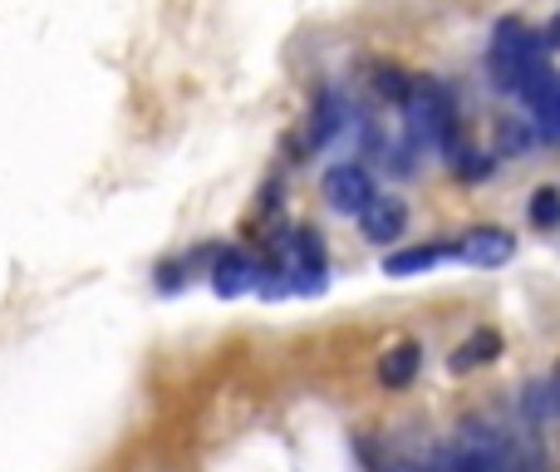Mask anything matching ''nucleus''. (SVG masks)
<instances>
[{
	"mask_svg": "<svg viewBox=\"0 0 560 472\" xmlns=\"http://www.w3.org/2000/svg\"><path fill=\"white\" fill-rule=\"evenodd\" d=\"M526 108H532V118H536V134L556 143V138H560V74L546 79V84L526 99Z\"/></svg>",
	"mask_w": 560,
	"mask_h": 472,
	"instance_id": "11",
	"label": "nucleus"
},
{
	"mask_svg": "<svg viewBox=\"0 0 560 472\" xmlns=\"http://www.w3.org/2000/svg\"><path fill=\"white\" fill-rule=\"evenodd\" d=\"M413 84H418V74H408V69L388 65V59L369 69V89H374L384 104H394V108H404L408 99H413Z\"/></svg>",
	"mask_w": 560,
	"mask_h": 472,
	"instance_id": "10",
	"label": "nucleus"
},
{
	"mask_svg": "<svg viewBox=\"0 0 560 472\" xmlns=\"http://www.w3.org/2000/svg\"><path fill=\"white\" fill-rule=\"evenodd\" d=\"M354 222H359V232H364V241H374V246H394V241L408 232V203L394 197V193H378Z\"/></svg>",
	"mask_w": 560,
	"mask_h": 472,
	"instance_id": "4",
	"label": "nucleus"
},
{
	"mask_svg": "<svg viewBox=\"0 0 560 472\" xmlns=\"http://www.w3.org/2000/svg\"><path fill=\"white\" fill-rule=\"evenodd\" d=\"M384 472H413V468H384Z\"/></svg>",
	"mask_w": 560,
	"mask_h": 472,
	"instance_id": "20",
	"label": "nucleus"
},
{
	"mask_svg": "<svg viewBox=\"0 0 560 472\" xmlns=\"http://www.w3.org/2000/svg\"><path fill=\"white\" fill-rule=\"evenodd\" d=\"M536 138L541 134H532L526 118H502V124H497V158H522Z\"/></svg>",
	"mask_w": 560,
	"mask_h": 472,
	"instance_id": "14",
	"label": "nucleus"
},
{
	"mask_svg": "<svg viewBox=\"0 0 560 472\" xmlns=\"http://www.w3.org/2000/svg\"><path fill=\"white\" fill-rule=\"evenodd\" d=\"M506 472H551V463H546V453L536 444H522L506 453Z\"/></svg>",
	"mask_w": 560,
	"mask_h": 472,
	"instance_id": "16",
	"label": "nucleus"
},
{
	"mask_svg": "<svg viewBox=\"0 0 560 472\" xmlns=\"http://www.w3.org/2000/svg\"><path fill=\"white\" fill-rule=\"evenodd\" d=\"M404 143L423 153H447L463 143V114H457V94L443 79H418L413 99L404 104Z\"/></svg>",
	"mask_w": 560,
	"mask_h": 472,
	"instance_id": "1",
	"label": "nucleus"
},
{
	"mask_svg": "<svg viewBox=\"0 0 560 472\" xmlns=\"http://www.w3.org/2000/svg\"><path fill=\"white\" fill-rule=\"evenodd\" d=\"M457 472H506V444L487 428H467L453 448Z\"/></svg>",
	"mask_w": 560,
	"mask_h": 472,
	"instance_id": "7",
	"label": "nucleus"
},
{
	"mask_svg": "<svg viewBox=\"0 0 560 472\" xmlns=\"http://www.w3.org/2000/svg\"><path fill=\"white\" fill-rule=\"evenodd\" d=\"M418 369H423V349H418L413 339H404V345H394L384 355V365H378V384L384 389H408L418 379Z\"/></svg>",
	"mask_w": 560,
	"mask_h": 472,
	"instance_id": "9",
	"label": "nucleus"
},
{
	"mask_svg": "<svg viewBox=\"0 0 560 472\" xmlns=\"http://www.w3.org/2000/svg\"><path fill=\"white\" fill-rule=\"evenodd\" d=\"M261 286V261H252L242 246H226V251H217V261H212V290L217 296H246V290H256Z\"/></svg>",
	"mask_w": 560,
	"mask_h": 472,
	"instance_id": "5",
	"label": "nucleus"
},
{
	"mask_svg": "<svg viewBox=\"0 0 560 472\" xmlns=\"http://www.w3.org/2000/svg\"><path fill=\"white\" fill-rule=\"evenodd\" d=\"M546 35L526 30L522 20H502L492 30V49H487V79L502 94H522V84L546 65Z\"/></svg>",
	"mask_w": 560,
	"mask_h": 472,
	"instance_id": "2",
	"label": "nucleus"
},
{
	"mask_svg": "<svg viewBox=\"0 0 560 472\" xmlns=\"http://www.w3.org/2000/svg\"><path fill=\"white\" fill-rule=\"evenodd\" d=\"M497 355H502V335H497V330H477L467 345H457L453 375H467V369H477V365H492Z\"/></svg>",
	"mask_w": 560,
	"mask_h": 472,
	"instance_id": "12",
	"label": "nucleus"
},
{
	"mask_svg": "<svg viewBox=\"0 0 560 472\" xmlns=\"http://www.w3.org/2000/svg\"><path fill=\"white\" fill-rule=\"evenodd\" d=\"M526 217H532V227H541V232L560 227V187H536L532 203H526Z\"/></svg>",
	"mask_w": 560,
	"mask_h": 472,
	"instance_id": "15",
	"label": "nucleus"
},
{
	"mask_svg": "<svg viewBox=\"0 0 560 472\" xmlns=\"http://www.w3.org/2000/svg\"><path fill=\"white\" fill-rule=\"evenodd\" d=\"M541 35H546V45H551V49H560V15H551V25H546Z\"/></svg>",
	"mask_w": 560,
	"mask_h": 472,
	"instance_id": "18",
	"label": "nucleus"
},
{
	"mask_svg": "<svg viewBox=\"0 0 560 472\" xmlns=\"http://www.w3.org/2000/svg\"><path fill=\"white\" fill-rule=\"evenodd\" d=\"M516 256V237L502 227H472L467 237H457V261L467 266H506Z\"/></svg>",
	"mask_w": 560,
	"mask_h": 472,
	"instance_id": "6",
	"label": "nucleus"
},
{
	"mask_svg": "<svg viewBox=\"0 0 560 472\" xmlns=\"http://www.w3.org/2000/svg\"><path fill=\"white\" fill-rule=\"evenodd\" d=\"M319 197H325L329 212L359 217L378 197V187H374V173H369L359 158H339V163H329L325 177H319Z\"/></svg>",
	"mask_w": 560,
	"mask_h": 472,
	"instance_id": "3",
	"label": "nucleus"
},
{
	"mask_svg": "<svg viewBox=\"0 0 560 472\" xmlns=\"http://www.w3.org/2000/svg\"><path fill=\"white\" fill-rule=\"evenodd\" d=\"M457 261V241H418V246H398L384 256V276H423V270Z\"/></svg>",
	"mask_w": 560,
	"mask_h": 472,
	"instance_id": "8",
	"label": "nucleus"
},
{
	"mask_svg": "<svg viewBox=\"0 0 560 472\" xmlns=\"http://www.w3.org/2000/svg\"><path fill=\"white\" fill-rule=\"evenodd\" d=\"M443 158H447V173H453V177H463V183H482V177L492 173V163H497L492 153H477V148L467 143V138H463V143H453V148H447Z\"/></svg>",
	"mask_w": 560,
	"mask_h": 472,
	"instance_id": "13",
	"label": "nucleus"
},
{
	"mask_svg": "<svg viewBox=\"0 0 560 472\" xmlns=\"http://www.w3.org/2000/svg\"><path fill=\"white\" fill-rule=\"evenodd\" d=\"M551 399H556V414H560V365H556V375H551Z\"/></svg>",
	"mask_w": 560,
	"mask_h": 472,
	"instance_id": "19",
	"label": "nucleus"
},
{
	"mask_svg": "<svg viewBox=\"0 0 560 472\" xmlns=\"http://www.w3.org/2000/svg\"><path fill=\"white\" fill-rule=\"evenodd\" d=\"M418 472H457V463H453V448H438V453L428 458V463L418 468Z\"/></svg>",
	"mask_w": 560,
	"mask_h": 472,
	"instance_id": "17",
	"label": "nucleus"
}]
</instances>
